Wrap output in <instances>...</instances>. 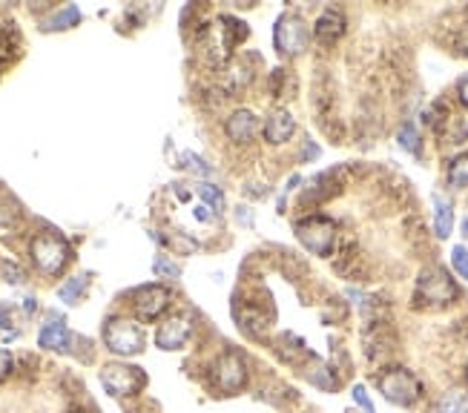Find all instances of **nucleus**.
<instances>
[{"mask_svg":"<svg viewBox=\"0 0 468 413\" xmlns=\"http://www.w3.org/2000/svg\"><path fill=\"white\" fill-rule=\"evenodd\" d=\"M244 38H248V27H244L242 20L230 18V15H221L213 27H207L202 32L204 52L213 64H227L233 46L242 43Z\"/></svg>","mask_w":468,"mask_h":413,"instance_id":"1","label":"nucleus"},{"mask_svg":"<svg viewBox=\"0 0 468 413\" xmlns=\"http://www.w3.org/2000/svg\"><path fill=\"white\" fill-rule=\"evenodd\" d=\"M29 256H32L35 267H38L43 276H58L69 264V258H73V247H69V241L64 239V235H58L52 230H43L32 239Z\"/></svg>","mask_w":468,"mask_h":413,"instance_id":"2","label":"nucleus"},{"mask_svg":"<svg viewBox=\"0 0 468 413\" xmlns=\"http://www.w3.org/2000/svg\"><path fill=\"white\" fill-rule=\"evenodd\" d=\"M460 296L457 281L451 279V273L446 267L431 264L426 267L417 279V290H414V302L417 304H431V308H442V304H451Z\"/></svg>","mask_w":468,"mask_h":413,"instance_id":"3","label":"nucleus"},{"mask_svg":"<svg viewBox=\"0 0 468 413\" xmlns=\"http://www.w3.org/2000/svg\"><path fill=\"white\" fill-rule=\"evenodd\" d=\"M210 382L221 396H236L248 387V362L239 350L219 353L216 362L210 364Z\"/></svg>","mask_w":468,"mask_h":413,"instance_id":"4","label":"nucleus"},{"mask_svg":"<svg viewBox=\"0 0 468 413\" xmlns=\"http://www.w3.org/2000/svg\"><path fill=\"white\" fill-rule=\"evenodd\" d=\"M377 387L391 405H400V408H411L414 402H419V396H423V382H419L408 368L382 371Z\"/></svg>","mask_w":468,"mask_h":413,"instance_id":"5","label":"nucleus"},{"mask_svg":"<svg viewBox=\"0 0 468 413\" xmlns=\"http://www.w3.org/2000/svg\"><path fill=\"white\" fill-rule=\"evenodd\" d=\"M104 345L112 350L115 356H138L144 350V330L138 327L133 318L112 316L104 325Z\"/></svg>","mask_w":468,"mask_h":413,"instance_id":"6","label":"nucleus"},{"mask_svg":"<svg viewBox=\"0 0 468 413\" xmlns=\"http://www.w3.org/2000/svg\"><path fill=\"white\" fill-rule=\"evenodd\" d=\"M296 239L313 256H331L336 241V221L327 216H308L296 221Z\"/></svg>","mask_w":468,"mask_h":413,"instance_id":"7","label":"nucleus"},{"mask_svg":"<svg viewBox=\"0 0 468 413\" xmlns=\"http://www.w3.org/2000/svg\"><path fill=\"white\" fill-rule=\"evenodd\" d=\"M101 385L110 396H135L147 387V373L135 364L112 362L101 368Z\"/></svg>","mask_w":468,"mask_h":413,"instance_id":"8","label":"nucleus"},{"mask_svg":"<svg viewBox=\"0 0 468 413\" xmlns=\"http://www.w3.org/2000/svg\"><path fill=\"white\" fill-rule=\"evenodd\" d=\"M311 43V32L305 27V20L299 15H282L276 20V29H273V46L279 50V55L285 57H296L308 50Z\"/></svg>","mask_w":468,"mask_h":413,"instance_id":"9","label":"nucleus"},{"mask_svg":"<svg viewBox=\"0 0 468 413\" xmlns=\"http://www.w3.org/2000/svg\"><path fill=\"white\" fill-rule=\"evenodd\" d=\"M170 290L164 285H144L133 293V310L142 322H156L161 318V313L170 308Z\"/></svg>","mask_w":468,"mask_h":413,"instance_id":"10","label":"nucleus"},{"mask_svg":"<svg viewBox=\"0 0 468 413\" xmlns=\"http://www.w3.org/2000/svg\"><path fill=\"white\" fill-rule=\"evenodd\" d=\"M193 336V316L190 313H173L156 330V345L161 350H181Z\"/></svg>","mask_w":468,"mask_h":413,"instance_id":"11","label":"nucleus"},{"mask_svg":"<svg viewBox=\"0 0 468 413\" xmlns=\"http://www.w3.org/2000/svg\"><path fill=\"white\" fill-rule=\"evenodd\" d=\"M294 129H296L294 115H290L288 110H273L271 115L265 118L262 135H265L267 144L282 147V144H288V141H290V135H294Z\"/></svg>","mask_w":468,"mask_h":413,"instance_id":"12","label":"nucleus"},{"mask_svg":"<svg viewBox=\"0 0 468 413\" xmlns=\"http://www.w3.org/2000/svg\"><path fill=\"white\" fill-rule=\"evenodd\" d=\"M345 15L339 9H325L319 18L313 23V38L319 41L322 46H334L339 38L345 34Z\"/></svg>","mask_w":468,"mask_h":413,"instance_id":"13","label":"nucleus"},{"mask_svg":"<svg viewBox=\"0 0 468 413\" xmlns=\"http://www.w3.org/2000/svg\"><path fill=\"white\" fill-rule=\"evenodd\" d=\"M225 133L233 144H248V141H253L256 133H259V118L250 110H236L225 121Z\"/></svg>","mask_w":468,"mask_h":413,"instance_id":"14","label":"nucleus"},{"mask_svg":"<svg viewBox=\"0 0 468 413\" xmlns=\"http://www.w3.org/2000/svg\"><path fill=\"white\" fill-rule=\"evenodd\" d=\"M38 345L46 350H66L69 348V330L64 322H50L43 325V330L38 333Z\"/></svg>","mask_w":468,"mask_h":413,"instance_id":"15","label":"nucleus"},{"mask_svg":"<svg viewBox=\"0 0 468 413\" xmlns=\"http://www.w3.org/2000/svg\"><path fill=\"white\" fill-rule=\"evenodd\" d=\"M454 227V207L446 195L434 193V230H437V239H449Z\"/></svg>","mask_w":468,"mask_h":413,"instance_id":"16","label":"nucleus"},{"mask_svg":"<svg viewBox=\"0 0 468 413\" xmlns=\"http://www.w3.org/2000/svg\"><path fill=\"white\" fill-rule=\"evenodd\" d=\"M437 413H468V387H451L442 394Z\"/></svg>","mask_w":468,"mask_h":413,"instance_id":"17","label":"nucleus"},{"mask_svg":"<svg viewBox=\"0 0 468 413\" xmlns=\"http://www.w3.org/2000/svg\"><path fill=\"white\" fill-rule=\"evenodd\" d=\"M81 23V9L78 6H64L61 11H55V15L43 23L46 32H64V29H73Z\"/></svg>","mask_w":468,"mask_h":413,"instance_id":"18","label":"nucleus"},{"mask_svg":"<svg viewBox=\"0 0 468 413\" xmlns=\"http://www.w3.org/2000/svg\"><path fill=\"white\" fill-rule=\"evenodd\" d=\"M449 184L457 187V190L468 187V152H460V156L449 164Z\"/></svg>","mask_w":468,"mask_h":413,"instance_id":"19","label":"nucleus"},{"mask_svg":"<svg viewBox=\"0 0 468 413\" xmlns=\"http://www.w3.org/2000/svg\"><path fill=\"white\" fill-rule=\"evenodd\" d=\"M227 80H230V84H227L230 92H242V89L253 80V73H250V69L244 66L242 61H239V64H230V69H227Z\"/></svg>","mask_w":468,"mask_h":413,"instance_id":"20","label":"nucleus"},{"mask_svg":"<svg viewBox=\"0 0 468 413\" xmlns=\"http://www.w3.org/2000/svg\"><path fill=\"white\" fill-rule=\"evenodd\" d=\"M84 290H87V276H75V279H69L61 290H58V296H61L64 304H75Z\"/></svg>","mask_w":468,"mask_h":413,"instance_id":"21","label":"nucleus"},{"mask_svg":"<svg viewBox=\"0 0 468 413\" xmlns=\"http://www.w3.org/2000/svg\"><path fill=\"white\" fill-rule=\"evenodd\" d=\"M242 330H248L250 336H262L265 330H267V316L265 313H256V310H244Z\"/></svg>","mask_w":468,"mask_h":413,"instance_id":"22","label":"nucleus"},{"mask_svg":"<svg viewBox=\"0 0 468 413\" xmlns=\"http://www.w3.org/2000/svg\"><path fill=\"white\" fill-rule=\"evenodd\" d=\"M400 144H403V149H408V152H414V156H419V133H417L414 124H405V126L400 129Z\"/></svg>","mask_w":468,"mask_h":413,"instance_id":"23","label":"nucleus"},{"mask_svg":"<svg viewBox=\"0 0 468 413\" xmlns=\"http://www.w3.org/2000/svg\"><path fill=\"white\" fill-rule=\"evenodd\" d=\"M311 382L316 387H322V391H334V387L339 385L336 379H331V368H325V364H316L313 373H311Z\"/></svg>","mask_w":468,"mask_h":413,"instance_id":"24","label":"nucleus"},{"mask_svg":"<svg viewBox=\"0 0 468 413\" xmlns=\"http://www.w3.org/2000/svg\"><path fill=\"white\" fill-rule=\"evenodd\" d=\"M198 195H202L204 202H207L210 207H213L216 212H219L221 207H225V195H221V190H216L213 184H198Z\"/></svg>","mask_w":468,"mask_h":413,"instance_id":"25","label":"nucleus"},{"mask_svg":"<svg viewBox=\"0 0 468 413\" xmlns=\"http://www.w3.org/2000/svg\"><path fill=\"white\" fill-rule=\"evenodd\" d=\"M153 270L158 276H167V279H179L181 276V267L175 264V262H170L167 256H158L156 262H153Z\"/></svg>","mask_w":468,"mask_h":413,"instance_id":"26","label":"nucleus"},{"mask_svg":"<svg viewBox=\"0 0 468 413\" xmlns=\"http://www.w3.org/2000/svg\"><path fill=\"white\" fill-rule=\"evenodd\" d=\"M451 264H454V270L460 273V279H465L468 281V250L463 244H457L451 250Z\"/></svg>","mask_w":468,"mask_h":413,"instance_id":"27","label":"nucleus"},{"mask_svg":"<svg viewBox=\"0 0 468 413\" xmlns=\"http://www.w3.org/2000/svg\"><path fill=\"white\" fill-rule=\"evenodd\" d=\"M12 61V41H9V32L0 27V69Z\"/></svg>","mask_w":468,"mask_h":413,"instance_id":"28","label":"nucleus"},{"mask_svg":"<svg viewBox=\"0 0 468 413\" xmlns=\"http://www.w3.org/2000/svg\"><path fill=\"white\" fill-rule=\"evenodd\" d=\"M12 371H15V359H12L9 350H0V382L9 379Z\"/></svg>","mask_w":468,"mask_h":413,"instance_id":"29","label":"nucleus"},{"mask_svg":"<svg viewBox=\"0 0 468 413\" xmlns=\"http://www.w3.org/2000/svg\"><path fill=\"white\" fill-rule=\"evenodd\" d=\"M354 402H357L362 410H365V413H373V402H371V396L365 394V387H362V385L354 387Z\"/></svg>","mask_w":468,"mask_h":413,"instance_id":"30","label":"nucleus"},{"mask_svg":"<svg viewBox=\"0 0 468 413\" xmlns=\"http://www.w3.org/2000/svg\"><path fill=\"white\" fill-rule=\"evenodd\" d=\"M18 218V210L12 204H0V227H6V224H12Z\"/></svg>","mask_w":468,"mask_h":413,"instance_id":"31","label":"nucleus"},{"mask_svg":"<svg viewBox=\"0 0 468 413\" xmlns=\"http://www.w3.org/2000/svg\"><path fill=\"white\" fill-rule=\"evenodd\" d=\"M6 281H12V285H23V273H20V267H15V264H6Z\"/></svg>","mask_w":468,"mask_h":413,"instance_id":"32","label":"nucleus"},{"mask_svg":"<svg viewBox=\"0 0 468 413\" xmlns=\"http://www.w3.org/2000/svg\"><path fill=\"white\" fill-rule=\"evenodd\" d=\"M457 98H460V103L465 106V110H468V75L460 80V84H457Z\"/></svg>","mask_w":468,"mask_h":413,"instance_id":"33","label":"nucleus"},{"mask_svg":"<svg viewBox=\"0 0 468 413\" xmlns=\"http://www.w3.org/2000/svg\"><path fill=\"white\" fill-rule=\"evenodd\" d=\"M0 327H9V308L0 304Z\"/></svg>","mask_w":468,"mask_h":413,"instance_id":"34","label":"nucleus"},{"mask_svg":"<svg viewBox=\"0 0 468 413\" xmlns=\"http://www.w3.org/2000/svg\"><path fill=\"white\" fill-rule=\"evenodd\" d=\"M196 218H198V221H207V218H210L207 207H196Z\"/></svg>","mask_w":468,"mask_h":413,"instance_id":"35","label":"nucleus"},{"mask_svg":"<svg viewBox=\"0 0 468 413\" xmlns=\"http://www.w3.org/2000/svg\"><path fill=\"white\" fill-rule=\"evenodd\" d=\"M463 235H465V239H468V218L463 221Z\"/></svg>","mask_w":468,"mask_h":413,"instance_id":"36","label":"nucleus"},{"mask_svg":"<svg viewBox=\"0 0 468 413\" xmlns=\"http://www.w3.org/2000/svg\"><path fill=\"white\" fill-rule=\"evenodd\" d=\"M69 413H89V410H84V408H73V410H69Z\"/></svg>","mask_w":468,"mask_h":413,"instance_id":"37","label":"nucleus"},{"mask_svg":"<svg viewBox=\"0 0 468 413\" xmlns=\"http://www.w3.org/2000/svg\"><path fill=\"white\" fill-rule=\"evenodd\" d=\"M465 373H468V364H465Z\"/></svg>","mask_w":468,"mask_h":413,"instance_id":"38","label":"nucleus"}]
</instances>
